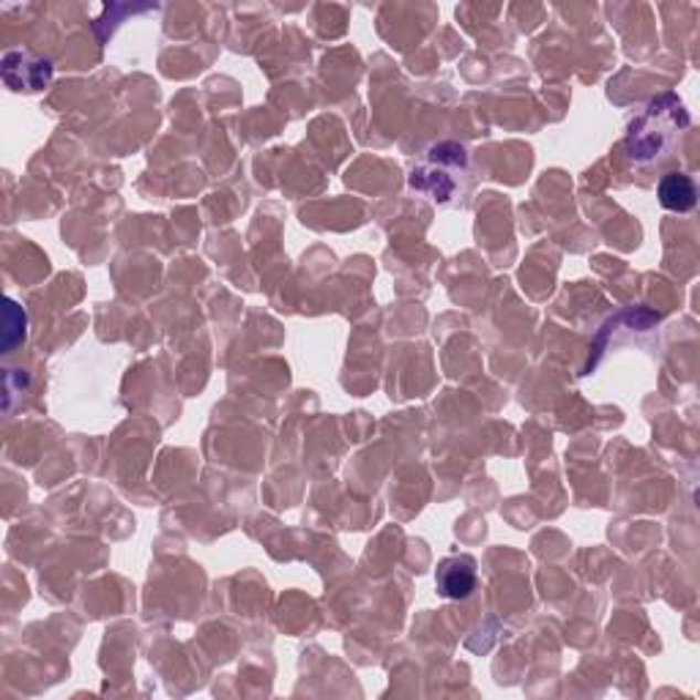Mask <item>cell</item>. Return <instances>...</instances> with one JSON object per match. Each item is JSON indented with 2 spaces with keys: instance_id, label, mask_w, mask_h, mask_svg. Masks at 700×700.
I'll return each instance as SVG.
<instances>
[{
  "instance_id": "5b68a950",
  "label": "cell",
  "mask_w": 700,
  "mask_h": 700,
  "mask_svg": "<svg viewBox=\"0 0 700 700\" xmlns=\"http://www.w3.org/2000/svg\"><path fill=\"white\" fill-rule=\"evenodd\" d=\"M14 59L20 61V79L11 85L14 91H39L50 83V77H53L50 61L33 59V55L28 53H14Z\"/></svg>"
},
{
  "instance_id": "7a4b0ae2",
  "label": "cell",
  "mask_w": 700,
  "mask_h": 700,
  "mask_svg": "<svg viewBox=\"0 0 700 700\" xmlns=\"http://www.w3.org/2000/svg\"><path fill=\"white\" fill-rule=\"evenodd\" d=\"M468 157L466 148L455 142L435 146L411 173V187L427 194L435 203H452L457 194H463V176H466Z\"/></svg>"
},
{
  "instance_id": "277c9868",
  "label": "cell",
  "mask_w": 700,
  "mask_h": 700,
  "mask_svg": "<svg viewBox=\"0 0 700 700\" xmlns=\"http://www.w3.org/2000/svg\"><path fill=\"white\" fill-rule=\"evenodd\" d=\"M657 192H659V203H662V209L679 211V214L696 209L698 192H696V183H692V178L687 173L662 176Z\"/></svg>"
},
{
  "instance_id": "6da1fadb",
  "label": "cell",
  "mask_w": 700,
  "mask_h": 700,
  "mask_svg": "<svg viewBox=\"0 0 700 700\" xmlns=\"http://www.w3.org/2000/svg\"><path fill=\"white\" fill-rule=\"evenodd\" d=\"M690 126V116L681 107V102L674 94H665L659 99H654L646 107L640 118L633 120L627 135V151L629 159L638 165L654 162L665 148L670 146V140H676V135Z\"/></svg>"
},
{
  "instance_id": "3957f363",
  "label": "cell",
  "mask_w": 700,
  "mask_h": 700,
  "mask_svg": "<svg viewBox=\"0 0 700 700\" xmlns=\"http://www.w3.org/2000/svg\"><path fill=\"white\" fill-rule=\"evenodd\" d=\"M476 585V561L470 555H449L438 564L435 588L446 600H466Z\"/></svg>"
}]
</instances>
